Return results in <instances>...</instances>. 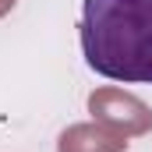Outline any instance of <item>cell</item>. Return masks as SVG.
<instances>
[{"instance_id":"1","label":"cell","mask_w":152,"mask_h":152,"mask_svg":"<svg viewBox=\"0 0 152 152\" xmlns=\"http://www.w3.org/2000/svg\"><path fill=\"white\" fill-rule=\"evenodd\" d=\"M78 32L96 75L152 85V0H81Z\"/></svg>"},{"instance_id":"2","label":"cell","mask_w":152,"mask_h":152,"mask_svg":"<svg viewBox=\"0 0 152 152\" xmlns=\"http://www.w3.org/2000/svg\"><path fill=\"white\" fill-rule=\"evenodd\" d=\"M11 4H14V0H0V14H4V11H7Z\"/></svg>"}]
</instances>
